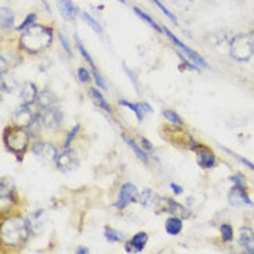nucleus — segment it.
<instances>
[{"instance_id":"1","label":"nucleus","mask_w":254,"mask_h":254,"mask_svg":"<svg viewBox=\"0 0 254 254\" xmlns=\"http://www.w3.org/2000/svg\"><path fill=\"white\" fill-rule=\"evenodd\" d=\"M53 32L43 25H31L24 31L20 38V46L28 53H39L52 45Z\"/></svg>"},{"instance_id":"2","label":"nucleus","mask_w":254,"mask_h":254,"mask_svg":"<svg viewBox=\"0 0 254 254\" xmlns=\"http://www.w3.org/2000/svg\"><path fill=\"white\" fill-rule=\"evenodd\" d=\"M31 232V225L28 220L21 217H11L1 222V241L7 246L17 248L25 243Z\"/></svg>"},{"instance_id":"3","label":"nucleus","mask_w":254,"mask_h":254,"mask_svg":"<svg viewBox=\"0 0 254 254\" xmlns=\"http://www.w3.org/2000/svg\"><path fill=\"white\" fill-rule=\"evenodd\" d=\"M229 53L232 59L239 63L249 62L254 55V36L250 34H239L229 45Z\"/></svg>"},{"instance_id":"4","label":"nucleus","mask_w":254,"mask_h":254,"mask_svg":"<svg viewBox=\"0 0 254 254\" xmlns=\"http://www.w3.org/2000/svg\"><path fill=\"white\" fill-rule=\"evenodd\" d=\"M28 139H29V132L22 127L7 128L3 133V140L6 147L14 153H22L27 150Z\"/></svg>"},{"instance_id":"5","label":"nucleus","mask_w":254,"mask_h":254,"mask_svg":"<svg viewBox=\"0 0 254 254\" xmlns=\"http://www.w3.org/2000/svg\"><path fill=\"white\" fill-rule=\"evenodd\" d=\"M163 28H164L165 35H167V36L170 38V41H171L172 43H174V45L177 46V48L181 49V52H182V53H184V55H185L186 57H188V59H189V60L192 62L193 65H196V67H204V68H206V67H208V64L206 63V60H204V59H203V57H201V56L197 53V52H194L193 49H190L189 46H186L184 42L179 41L178 38H177L175 35L172 34V32L170 31V29H168V28H165V27H163Z\"/></svg>"},{"instance_id":"6","label":"nucleus","mask_w":254,"mask_h":254,"mask_svg":"<svg viewBox=\"0 0 254 254\" xmlns=\"http://www.w3.org/2000/svg\"><path fill=\"white\" fill-rule=\"evenodd\" d=\"M228 203L232 207H253V201L248 194V185L246 184H235L228 193Z\"/></svg>"},{"instance_id":"7","label":"nucleus","mask_w":254,"mask_h":254,"mask_svg":"<svg viewBox=\"0 0 254 254\" xmlns=\"http://www.w3.org/2000/svg\"><path fill=\"white\" fill-rule=\"evenodd\" d=\"M56 165H57V168L60 171H63L64 174H68V172L75 171L76 168H78V165H79V157H78L75 150L65 149L60 154H57Z\"/></svg>"},{"instance_id":"8","label":"nucleus","mask_w":254,"mask_h":254,"mask_svg":"<svg viewBox=\"0 0 254 254\" xmlns=\"http://www.w3.org/2000/svg\"><path fill=\"white\" fill-rule=\"evenodd\" d=\"M137 201V189L133 184H124L120 189L118 200L114 203L116 208L123 210L127 206H129L130 203Z\"/></svg>"},{"instance_id":"9","label":"nucleus","mask_w":254,"mask_h":254,"mask_svg":"<svg viewBox=\"0 0 254 254\" xmlns=\"http://www.w3.org/2000/svg\"><path fill=\"white\" fill-rule=\"evenodd\" d=\"M32 153L36 157H39L43 161H56L57 158V150L53 144L46 143V142H38L32 147Z\"/></svg>"},{"instance_id":"10","label":"nucleus","mask_w":254,"mask_h":254,"mask_svg":"<svg viewBox=\"0 0 254 254\" xmlns=\"http://www.w3.org/2000/svg\"><path fill=\"white\" fill-rule=\"evenodd\" d=\"M41 120L42 124L45 125L46 128L56 129L60 125V123H62V113L59 111L57 107L53 106V107H49V109L42 110Z\"/></svg>"},{"instance_id":"11","label":"nucleus","mask_w":254,"mask_h":254,"mask_svg":"<svg viewBox=\"0 0 254 254\" xmlns=\"http://www.w3.org/2000/svg\"><path fill=\"white\" fill-rule=\"evenodd\" d=\"M38 96H39V93H38V89H36V86H35L34 83L27 82L22 85L20 92V97L24 106H31V104L36 103Z\"/></svg>"},{"instance_id":"12","label":"nucleus","mask_w":254,"mask_h":254,"mask_svg":"<svg viewBox=\"0 0 254 254\" xmlns=\"http://www.w3.org/2000/svg\"><path fill=\"white\" fill-rule=\"evenodd\" d=\"M147 239H149L147 234H144V232H139V234H136L129 242H128V243H127V246H125L127 253H140L144 249V246H146Z\"/></svg>"},{"instance_id":"13","label":"nucleus","mask_w":254,"mask_h":254,"mask_svg":"<svg viewBox=\"0 0 254 254\" xmlns=\"http://www.w3.org/2000/svg\"><path fill=\"white\" fill-rule=\"evenodd\" d=\"M239 245L248 253H254V232L252 228L242 227L239 234Z\"/></svg>"},{"instance_id":"14","label":"nucleus","mask_w":254,"mask_h":254,"mask_svg":"<svg viewBox=\"0 0 254 254\" xmlns=\"http://www.w3.org/2000/svg\"><path fill=\"white\" fill-rule=\"evenodd\" d=\"M57 4H59V10L64 17V20L71 21L75 18V15L79 13L78 7L72 3V0H56Z\"/></svg>"},{"instance_id":"15","label":"nucleus","mask_w":254,"mask_h":254,"mask_svg":"<svg viewBox=\"0 0 254 254\" xmlns=\"http://www.w3.org/2000/svg\"><path fill=\"white\" fill-rule=\"evenodd\" d=\"M35 120L34 114L31 113V110L28 109V106H24L22 109L17 111L14 114V123L17 127H22V128H28L29 125L32 124V121Z\"/></svg>"},{"instance_id":"16","label":"nucleus","mask_w":254,"mask_h":254,"mask_svg":"<svg viewBox=\"0 0 254 254\" xmlns=\"http://www.w3.org/2000/svg\"><path fill=\"white\" fill-rule=\"evenodd\" d=\"M197 163L201 168H213L215 167V156H214L211 151H197Z\"/></svg>"},{"instance_id":"17","label":"nucleus","mask_w":254,"mask_h":254,"mask_svg":"<svg viewBox=\"0 0 254 254\" xmlns=\"http://www.w3.org/2000/svg\"><path fill=\"white\" fill-rule=\"evenodd\" d=\"M36 103H38L41 110H45V109H49V107H53V104L56 103V96L52 92H49V90H43L42 93H39Z\"/></svg>"},{"instance_id":"18","label":"nucleus","mask_w":254,"mask_h":254,"mask_svg":"<svg viewBox=\"0 0 254 254\" xmlns=\"http://www.w3.org/2000/svg\"><path fill=\"white\" fill-rule=\"evenodd\" d=\"M0 194H1V200L11 197L15 192V184L10 178L1 179V185H0Z\"/></svg>"},{"instance_id":"19","label":"nucleus","mask_w":254,"mask_h":254,"mask_svg":"<svg viewBox=\"0 0 254 254\" xmlns=\"http://www.w3.org/2000/svg\"><path fill=\"white\" fill-rule=\"evenodd\" d=\"M14 24V14L8 7H1V29L10 31Z\"/></svg>"},{"instance_id":"20","label":"nucleus","mask_w":254,"mask_h":254,"mask_svg":"<svg viewBox=\"0 0 254 254\" xmlns=\"http://www.w3.org/2000/svg\"><path fill=\"white\" fill-rule=\"evenodd\" d=\"M157 194L150 190V189H146L143 192L139 194V197H137V201L142 204L143 207H150L153 206L156 201H157Z\"/></svg>"},{"instance_id":"21","label":"nucleus","mask_w":254,"mask_h":254,"mask_svg":"<svg viewBox=\"0 0 254 254\" xmlns=\"http://www.w3.org/2000/svg\"><path fill=\"white\" fill-rule=\"evenodd\" d=\"M165 231L168 235H178L182 231V220L179 217H171L165 222Z\"/></svg>"},{"instance_id":"22","label":"nucleus","mask_w":254,"mask_h":254,"mask_svg":"<svg viewBox=\"0 0 254 254\" xmlns=\"http://www.w3.org/2000/svg\"><path fill=\"white\" fill-rule=\"evenodd\" d=\"M89 95H90V99L93 100V103L96 104L97 107H100V109H103V110L110 113V106H109V103L106 102V99H104L103 95H102L99 90L95 89V88H90Z\"/></svg>"},{"instance_id":"23","label":"nucleus","mask_w":254,"mask_h":254,"mask_svg":"<svg viewBox=\"0 0 254 254\" xmlns=\"http://www.w3.org/2000/svg\"><path fill=\"white\" fill-rule=\"evenodd\" d=\"M168 210H170V213L174 215V217H179V218H186L188 215H189V211L186 210L185 207L182 206V204H179L177 201H174V200H168Z\"/></svg>"},{"instance_id":"24","label":"nucleus","mask_w":254,"mask_h":254,"mask_svg":"<svg viewBox=\"0 0 254 254\" xmlns=\"http://www.w3.org/2000/svg\"><path fill=\"white\" fill-rule=\"evenodd\" d=\"M124 140H125V143L128 144L130 149L133 150V153L136 154L137 158H140V160H142L143 163H147V156H146V153H144V151L142 150V149H140V147H139V146H137V144L135 143V142H133V140H132L130 137L124 136Z\"/></svg>"},{"instance_id":"25","label":"nucleus","mask_w":254,"mask_h":254,"mask_svg":"<svg viewBox=\"0 0 254 254\" xmlns=\"http://www.w3.org/2000/svg\"><path fill=\"white\" fill-rule=\"evenodd\" d=\"M133 11L137 14V17H139L140 20H143L146 24H149V25H150V27L154 29V31H157V32H161V28L158 27L157 24L154 22V20L151 18L150 15H147L146 13H143V11H142L140 8H137V7H135V8H133Z\"/></svg>"},{"instance_id":"26","label":"nucleus","mask_w":254,"mask_h":254,"mask_svg":"<svg viewBox=\"0 0 254 254\" xmlns=\"http://www.w3.org/2000/svg\"><path fill=\"white\" fill-rule=\"evenodd\" d=\"M81 17H82V20L85 21V22H86V24H88V25H89V27L92 28L95 32H97V34H102V32H103L102 25H100V24H99V22H97V21L93 18V17H90L89 14L83 11V13H81Z\"/></svg>"},{"instance_id":"27","label":"nucleus","mask_w":254,"mask_h":254,"mask_svg":"<svg viewBox=\"0 0 254 254\" xmlns=\"http://www.w3.org/2000/svg\"><path fill=\"white\" fill-rule=\"evenodd\" d=\"M221 236H222V241L224 242H232L234 239V229L229 224H222L221 225Z\"/></svg>"},{"instance_id":"28","label":"nucleus","mask_w":254,"mask_h":254,"mask_svg":"<svg viewBox=\"0 0 254 254\" xmlns=\"http://www.w3.org/2000/svg\"><path fill=\"white\" fill-rule=\"evenodd\" d=\"M75 42H76V46H78V49H79V52H81V55L83 56V59L88 62V64H89V65H92V67L95 68V62L92 60V57H90V55L88 53V50H86V49H85V46H83L82 43H81L79 38H78V35H75Z\"/></svg>"},{"instance_id":"29","label":"nucleus","mask_w":254,"mask_h":254,"mask_svg":"<svg viewBox=\"0 0 254 254\" xmlns=\"http://www.w3.org/2000/svg\"><path fill=\"white\" fill-rule=\"evenodd\" d=\"M120 104L121 106H124V107H128L129 110H132L135 114H136V117L139 121H142L143 120V114H142V111H140V109H139V104H133L130 103V102H127V100H120Z\"/></svg>"},{"instance_id":"30","label":"nucleus","mask_w":254,"mask_h":254,"mask_svg":"<svg viewBox=\"0 0 254 254\" xmlns=\"http://www.w3.org/2000/svg\"><path fill=\"white\" fill-rule=\"evenodd\" d=\"M164 117L170 121V123H172V124H177V125H184V121L181 120V117H179L178 114L175 113V111L172 110H164Z\"/></svg>"},{"instance_id":"31","label":"nucleus","mask_w":254,"mask_h":254,"mask_svg":"<svg viewBox=\"0 0 254 254\" xmlns=\"http://www.w3.org/2000/svg\"><path fill=\"white\" fill-rule=\"evenodd\" d=\"M104 236H106V239L110 242H121V235L116 232L114 229H111L110 227H106L104 228Z\"/></svg>"},{"instance_id":"32","label":"nucleus","mask_w":254,"mask_h":254,"mask_svg":"<svg viewBox=\"0 0 254 254\" xmlns=\"http://www.w3.org/2000/svg\"><path fill=\"white\" fill-rule=\"evenodd\" d=\"M153 1L156 3V6H157L158 8H160V10H161V11H163V13H164L165 15H167V17L174 22V24H175V25H178V20H177V17H175V15H174V14H172L171 11H170V10H168V8H167V7L160 1V0H153Z\"/></svg>"},{"instance_id":"33","label":"nucleus","mask_w":254,"mask_h":254,"mask_svg":"<svg viewBox=\"0 0 254 254\" xmlns=\"http://www.w3.org/2000/svg\"><path fill=\"white\" fill-rule=\"evenodd\" d=\"M35 20H36V14H29L27 18L22 21V24L17 27V29H18V31H25L27 28H29L32 25V22H34Z\"/></svg>"},{"instance_id":"34","label":"nucleus","mask_w":254,"mask_h":254,"mask_svg":"<svg viewBox=\"0 0 254 254\" xmlns=\"http://www.w3.org/2000/svg\"><path fill=\"white\" fill-rule=\"evenodd\" d=\"M222 149L227 151V153H229V154H232V156L238 158V160H241L243 164L246 165V167H249L250 170H253V171H254V164H253V163H250L248 158L242 157V156H239V154H236V153H234V151H232V150H229V149H227V147H222Z\"/></svg>"},{"instance_id":"35","label":"nucleus","mask_w":254,"mask_h":254,"mask_svg":"<svg viewBox=\"0 0 254 254\" xmlns=\"http://www.w3.org/2000/svg\"><path fill=\"white\" fill-rule=\"evenodd\" d=\"M79 128H81L79 125H75V127L72 128V130L69 132L68 136H67V140H65V144H64V147H65V149H68L69 144H71V142L74 140V137H75V135H76V133H78V130H79Z\"/></svg>"},{"instance_id":"36","label":"nucleus","mask_w":254,"mask_h":254,"mask_svg":"<svg viewBox=\"0 0 254 254\" xmlns=\"http://www.w3.org/2000/svg\"><path fill=\"white\" fill-rule=\"evenodd\" d=\"M78 78L82 83H86L90 81V74L88 72V69L78 68Z\"/></svg>"},{"instance_id":"37","label":"nucleus","mask_w":254,"mask_h":254,"mask_svg":"<svg viewBox=\"0 0 254 254\" xmlns=\"http://www.w3.org/2000/svg\"><path fill=\"white\" fill-rule=\"evenodd\" d=\"M59 39H60V43L63 45V48H64V50H65V53H67L68 56L72 55V52H71V48H69V45H68V41H67V38H65V36H64L62 32L59 34Z\"/></svg>"},{"instance_id":"38","label":"nucleus","mask_w":254,"mask_h":254,"mask_svg":"<svg viewBox=\"0 0 254 254\" xmlns=\"http://www.w3.org/2000/svg\"><path fill=\"white\" fill-rule=\"evenodd\" d=\"M93 78H95V81H96L97 86H99V88H102V89H104V90L107 89V86H106V82H104V79L102 78V75H100V74L97 72L96 69L93 71Z\"/></svg>"},{"instance_id":"39","label":"nucleus","mask_w":254,"mask_h":254,"mask_svg":"<svg viewBox=\"0 0 254 254\" xmlns=\"http://www.w3.org/2000/svg\"><path fill=\"white\" fill-rule=\"evenodd\" d=\"M170 188H171L172 192L175 193V194H181V193L184 192V189L181 186L177 185V184H170Z\"/></svg>"},{"instance_id":"40","label":"nucleus","mask_w":254,"mask_h":254,"mask_svg":"<svg viewBox=\"0 0 254 254\" xmlns=\"http://www.w3.org/2000/svg\"><path fill=\"white\" fill-rule=\"evenodd\" d=\"M142 144H143V147L146 149V151H151V149H153V147H151L150 142H147L144 137H142Z\"/></svg>"},{"instance_id":"41","label":"nucleus","mask_w":254,"mask_h":254,"mask_svg":"<svg viewBox=\"0 0 254 254\" xmlns=\"http://www.w3.org/2000/svg\"><path fill=\"white\" fill-rule=\"evenodd\" d=\"M76 253L78 254H81V253H89V250L86 248H79L78 250H76Z\"/></svg>"},{"instance_id":"42","label":"nucleus","mask_w":254,"mask_h":254,"mask_svg":"<svg viewBox=\"0 0 254 254\" xmlns=\"http://www.w3.org/2000/svg\"><path fill=\"white\" fill-rule=\"evenodd\" d=\"M118 1H121V3H125V0H118Z\"/></svg>"}]
</instances>
